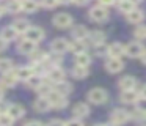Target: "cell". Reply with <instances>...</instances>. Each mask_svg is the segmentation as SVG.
Masks as SVG:
<instances>
[{
  "instance_id": "obj_6",
  "label": "cell",
  "mask_w": 146,
  "mask_h": 126,
  "mask_svg": "<svg viewBox=\"0 0 146 126\" xmlns=\"http://www.w3.org/2000/svg\"><path fill=\"white\" fill-rule=\"evenodd\" d=\"M90 17L96 22H104V21H107V17H108V11L101 5L94 6V8H91V11H90Z\"/></svg>"
},
{
  "instance_id": "obj_49",
  "label": "cell",
  "mask_w": 146,
  "mask_h": 126,
  "mask_svg": "<svg viewBox=\"0 0 146 126\" xmlns=\"http://www.w3.org/2000/svg\"><path fill=\"white\" fill-rule=\"evenodd\" d=\"M2 98H3V88L0 87V99H2Z\"/></svg>"
},
{
  "instance_id": "obj_27",
  "label": "cell",
  "mask_w": 146,
  "mask_h": 126,
  "mask_svg": "<svg viewBox=\"0 0 146 126\" xmlns=\"http://www.w3.org/2000/svg\"><path fill=\"white\" fill-rule=\"evenodd\" d=\"M55 91H57V93H60V94H63V96H66L68 93H71V91H72V85L63 80V82H60V84H57Z\"/></svg>"
},
{
  "instance_id": "obj_33",
  "label": "cell",
  "mask_w": 146,
  "mask_h": 126,
  "mask_svg": "<svg viewBox=\"0 0 146 126\" xmlns=\"http://www.w3.org/2000/svg\"><path fill=\"white\" fill-rule=\"evenodd\" d=\"M13 69V62L10 58H2L0 60V72H8Z\"/></svg>"
},
{
  "instance_id": "obj_29",
  "label": "cell",
  "mask_w": 146,
  "mask_h": 126,
  "mask_svg": "<svg viewBox=\"0 0 146 126\" xmlns=\"http://www.w3.org/2000/svg\"><path fill=\"white\" fill-rule=\"evenodd\" d=\"M88 36L91 38V41L96 44V46H98V44H102V43H104V40H105V33H104V32H101V30L91 32Z\"/></svg>"
},
{
  "instance_id": "obj_34",
  "label": "cell",
  "mask_w": 146,
  "mask_h": 126,
  "mask_svg": "<svg viewBox=\"0 0 146 126\" xmlns=\"http://www.w3.org/2000/svg\"><path fill=\"white\" fill-rule=\"evenodd\" d=\"M14 120L7 112H0V126H13Z\"/></svg>"
},
{
  "instance_id": "obj_5",
  "label": "cell",
  "mask_w": 146,
  "mask_h": 126,
  "mask_svg": "<svg viewBox=\"0 0 146 126\" xmlns=\"http://www.w3.org/2000/svg\"><path fill=\"white\" fill-rule=\"evenodd\" d=\"M25 40L32 41V43H39V41L44 40V30L39 27H30L29 30L25 32Z\"/></svg>"
},
{
  "instance_id": "obj_3",
  "label": "cell",
  "mask_w": 146,
  "mask_h": 126,
  "mask_svg": "<svg viewBox=\"0 0 146 126\" xmlns=\"http://www.w3.org/2000/svg\"><path fill=\"white\" fill-rule=\"evenodd\" d=\"M124 54L129 57H141L143 54H145V47H143L141 43H138V41H132V43H129L127 46H124Z\"/></svg>"
},
{
  "instance_id": "obj_9",
  "label": "cell",
  "mask_w": 146,
  "mask_h": 126,
  "mask_svg": "<svg viewBox=\"0 0 146 126\" xmlns=\"http://www.w3.org/2000/svg\"><path fill=\"white\" fill-rule=\"evenodd\" d=\"M124 68V63H123V60L121 58H108L107 60V63H105V69H107L108 72H119L121 69Z\"/></svg>"
},
{
  "instance_id": "obj_32",
  "label": "cell",
  "mask_w": 146,
  "mask_h": 126,
  "mask_svg": "<svg viewBox=\"0 0 146 126\" xmlns=\"http://www.w3.org/2000/svg\"><path fill=\"white\" fill-rule=\"evenodd\" d=\"M27 85H29L30 88H39V85L42 84L41 82V76H38V74H33L30 79H27Z\"/></svg>"
},
{
  "instance_id": "obj_1",
  "label": "cell",
  "mask_w": 146,
  "mask_h": 126,
  "mask_svg": "<svg viewBox=\"0 0 146 126\" xmlns=\"http://www.w3.org/2000/svg\"><path fill=\"white\" fill-rule=\"evenodd\" d=\"M107 99H108V94L104 88L96 87L88 91V101L93 104H104V103H107Z\"/></svg>"
},
{
  "instance_id": "obj_26",
  "label": "cell",
  "mask_w": 146,
  "mask_h": 126,
  "mask_svg": "<svg viewBox=\"0 0 146 126\" xmlns=\"http://www.w3.org/2000/svg\"><path fill=\"white\" fill-rule=\"evenodd\" d=\"M16 36H17V33L14 32V28H13V27H7V28H3V32H2V35H0V38H2V40H5L7 43H8V41L16 40Z\"/></svg>"
},
{
  "instance_id": "obj_4",
  "label": "cell",
  "mask_w": 146,
  "mask_h": 126,
  "mask_svg": "<svg viewBox=\"0 0 146 126\" xmlns=\"http://www.w3.org/2000/svg\"><path fill=\"white\" fill-rule=\"evenodd\" d=\"M54 25L58 28H68L72 25V17L68 13H58L54 17Z\"/></svg>"
},
{
  "instance_id": "obj_8",
  "label": "cell",
  "mask_w": 146,
  "mask_h": 126,
  "mask_svg": "<svg viewBox=\"0 0 146 126\" xmlns=\"http://www.w3.org/2000/svg\"><path fill=\"white\" fill-rule=\"evenodd\" d=\"M50 47L55 54H64L66 50H69V43L64 38H57L55 41H52Z\"/></svg>"
},
{
  "instance_id": "obj_40",
  "label": "cell",
  "mask_w": 146,
  "mask_h": 126,
  "mask_svg": "<svg viewBox=\"0 0 146 126\" xmlns=\"http://www.w3.org/2000/svg\"><path fill=\"white\" fill-rule=\"evenodd\" d=\"M107 49L108 47H105V46H102V44H98V46H96V50H98V55H102V54H107Z\"/></svg>"
},
{
  "instance_id": "obj_14",
  "label": "cell",
  "mask_w": 146,
  "mask_h": 126,
  "mask_svg": "<svg viewBox=\"0 0 146 126\" xmlns=\"http://www.w3.org/2000/svg\"><path fill=\"white\" fill-rule=\"evenodd\" d=\"M50 103H49V99L46 96H41L38 98V99L33 103V109L36 110V112H47L49 109H50Z\"/></svg>"
},
{
  "instance_id": "obj_16",
  "label": "cell",
  "mask_w": 146,
  "mask_h": 126,
  "mask_svg": "<svg viewBox=\"0 0 146 126\" xmlns=\"http://www.w3.org/2000/svg\"><path fill=\"white\" fill-rule=\"evenodd\" d=\"M72 113L77 117V118H83L90 113V107L86 106L85 103H77L76 106L72 107Z\"/></svg>"
},
{
  "instance_id": "obj_22",
  "label": "cell",
  "mask_w": 146,
  "mask_h": 126,
  "mask_svg": "<svg viewBox=\"0 0 146 126\" xmlns=\"http://www.w3.org/2000/svg\"><path fill=\"white\" fill-rule=\"evenodd\" d=\"M88 35H90L88 28L83 27V25H77V27H74V30H72V36L76 38V40H85Z\"/></svg>"
},
{
  "instance_id": "obj_47",
  "label": "cell",
  "mask_w": 146,
  "mask_h": 126,
  "mask_svg": "<svg viewBox=\"0 0 146 126\" xmlns=\"http://www.w3.org/2000/svg\"><path fill=\"white\" fill-rule=\"evenodd\" d=\"M141 62H143V65H146V50H145V54L141 55Z\"/></svg>"
},
{
  "instance_id": "obj_10",
  "label": "cell",
  "mask_w": 146,
  "mask_h": 126,
  "mask_svg": "<svg viewBox=\"0 0 146 126\" xmlns=\"http://www.w3.org/2000/svg\"><path fill=\"white\" fill-rule=\"evenodd\" d=\"M138 91L135 90H123V93L119 94V99L126 104H132V103H137L138 101Z\"/></svg>"
},
{
  "instance_id": "obj_52",
  "label": "cell",
  "mask_w": 146,
  "mask_h": 126,
  "mask_svg": "<svg viewBox=\"0 0 146 126\" xmlns=\"http://www.w3.org/2000/svg\"><path fill=\"white\" fill-rule=\"evenodd\" d=\"M21 2H22V0H21Z\"/></svg>"
},
{
  "instance_id": "obj_21",
  "label": "cell",
  "mask_w": 146,
  "mask_h": 126,
  "mask_svg": "<svg viewBox=\"0 0 146 126\" xmlns=\"http://www.w3.org/2000/svg\"><path fill=\"white\" fill-rule=\"evenodd\" d=\"M35 46H36V44H35V43H32V41H29V40H22V41L19 43V46H17V49H19L22 54H32L33 50H35Z\"/></svg>"
},
{
  "instance_id": "obj_31",
  "label": "cell",
  "mask_w": 146,
  "mask_h": 126,
  "mask_svg": "<svg viewBox=\"0 0 146 126\" xmlns=\"http://www.w3.org/2000/svg\"><path fill=\"white\" fill-rule=\"evenodd\" d=\"M7 9L10 13H19L22 11V2L21 0H10L7 3Z\"/></svg>"
},
{
  "instance_id": "obj_17",
  "label": "cell",
  "mask_w": 146,
  "mask_h": 126,
  "mask_svg": "<svg viewBox=\"0 0 146 126\" xmlns=\"http://www.w3.org/2000/svg\"><path fill=\"white\" fill-rule=\"evenodd\" d=\"M137 85V79L132 76H124L119 80V88L123 90H133V87Z\"/></svg>"
},
{
  "instance_id": "obj_15",
  "label": "cell",
  "mask_w": 146,
  "mask_h": 126,
  "mask_svg": "<svg viewBox=\"0 0 146 126\" xmlns=\"http://www.w3.org/2000/svg\"><path fill=\"white\" fill-rule=\"evenodd\" d=\"M107 54L111 57V58H119V57L124 54V46L121 43H113V44L108 46Z\"/></svg>"
},
{
  "instance_id": "obj_41",
  "label": "cell",
  "mask_w": 146,
  "mask_h": 126,
  "mask_svg": "<svg viewBox=\"0 0 146 126\" xmlns=\"http://www.w3.org/2000/svg\"><path fill=\"white\" fill-rule=\"evenodd\" d=\"M64 125H66V123L61 121V120H58V118L50 120V123H49V126H64Z\"/></svg>"
},
{
  "instance_id": "obj_28",
  "label": "cell",
  "mask_w": 146,
  "mask_h": 126,
  "mask_svg": "<svg viewBox=\"0 0 146 126\" xmlns=\"http://www.w3.org/2000/svg\"><path fill=\"white\" fill-rule=\"evenodd\" d=\"M127 21L132 22V24H138V22L143 21V13L140 9H133V11H130L127 14Z\"/></svg>"
},
{
  "instance_id": "obj_2",
  "label": "cell",
  "mask_w": 146,
  "mask_h": 126,
  "mask_svg": "<svg viewBox=\"0 0 146 126\" xmlns=\"http://www.w3.org/2000/svg\"><path fill=\"white\" fill-rule=\"evenodd\" d=\"M46 98L49 99L50 106H52V107H55V109H63V107H66V106H68V99H66V96H63V94L57 93L55 90H52Z\"/></svg>"
},
{
  "instance_id": "obj_46",
  "label": "cell",
  "mask_w": 146,
  "mask_h": 126,
  "mask_svg": "<svg viewBox=\"0 0 146 126\" xmlns=\"http://www.w3.org/2000/svg\"><path fill=\"white\" fill-rule=\"evenodd\" d=\"M5 47H7V41H5V40H2V38H0V50H3Z\"/></svg>"
},
{
  "instance_id": "obj_42",
  "label": "cell",
  "mask_w": 146,
  "mask_h": 126,
  "mask_svg": "<svg viewBox=\"0 0 146 126\" xmlns=\"http://www.w3.org/2000/svg\"><path fill=\"white\" fill-rule=\"evenodd\" d=\"M115 2H116V0H99L101 6H104V8H105V6H111Z\"/></svg>"
},
{
  "instance_id": "obj_24",
  "label": "cell",
  "mask_w": 146,
  "mask_h": 126,
  "mask_svg": "<svg viewBox=\"0 0 146 126\" xmlns=\"http://www.w3.org/2000/svg\"><path fill=\"white\" fill-rule=\"evenodd\" d=\"M39 3L36 0H22V11L27 13H35L38 9Z\"/></svg>"
},
{
  "instance_id": "obj_19",
  "label": "cell",
  "mask_w": 146,
  "mask_h": 126,
  "mask_svg": "<svg viewBox=\"0 0 146 126\" xmlns=\"http://www.w3.org/2000/svg\"><path fill=\"white\" fill-rule=\"evenodd\" d=\"M33 74H35V71H33L32 66H22V68H19V69L16 71L17 79H22V80H27V79H30Z\"/></svg>"
},
{
  "instance_id": "obj_38",
  "label": "cell",
  "mask_w": 146,
  "mask_h": 126,
  "mask_svg": "<svg viewBox=\"0 0 146 126\" xmlns=\"http://www.w3.org/2000/svg\"><path fill=\"white\" fill-rule=\"evenodd\" d=\"M41 5L44 8H55L58 5V2L57 0H41Z\"/></svg>"
},
{
  "instance_id": "obj_51",
  "label": "cell",
  "mask_w": 146,
  "mask_h": 126,
  "mask_svg": "<svg viewBox=\"0 0 146 126\" xmlns=\"http://www.w3.org/2000/svg\"><path fill=\"white\" fill-rule=\"evenodd\" d=\"M104 126H116V125H113V123H111V125H104Z\"/></svg>"
},
{
  "instance_id": "obj_36",
  "label": "cell",
  "mask_w": 146,
  "mask_h": 126,
  "mask_svg": "<svg viewBox=\"0 0 146 126\" xmlns=\"http://www.w3.org/2000/svg\"><path fill=\"white\" fill-rule=\"evenodd\" d=\"M135 36L140 40H146V25H138L135 28Z\"/></svg>"
},
{
  "instance_id": "obj_30",
  "label": "cell",
  "mask_w": 146,
  "mask_h": 126,
  "mask_svg": "<svg viewBox=\"0 0 146 126\" xmlns=\"http://www.w3.org/2000/svg\"><path fill=\"white\" fill-rule=\"evenodd\" d=\"M72 76L76 79H85L86 76H88V68L86 66H74V69H72Z\"/></svg>"
},
{
  "instance_id": "obj_39",
  "label": "cell",
  "mask_w": 146,
  "mask_h": 126,
  "mask_svg": "<svg viewBox=\"0 0 146 126\" xmlns=\"http://www.w3.org/2000/svg\"><path fill=\"white\" fill-rule=\"evenodd\" d=\"M64 126H83V123L80 121L79 118H74V120H69Z\"/></svg>"
},
{
  "instance_id": "obj_11",
  "label": "cell",
  "mask_w": 146,
  "mask_h": 126,
  "mask_svg": "<svg viewBox=\"0 0 146 126\" xmlns=\"http://www.w3.org/2000/svg\"><path fill=\"white\" fill-rule=\"evenodd\" d=\"M16 82H17L16 72L8 71V72H5V76L2 77V80H0V85H2V88H10V87H14V84H16Z\"/></svg>"
},
{
  "instance_id": "obj_37",
  "label": "cell",
  "mask_w": 146,
  "mask_h": 126,
  "mask_svg": "<svg viewBox=\"0 0 146 126\" xmlns=\"http://www.w3.org/2000/svg\"><path fill=\"white\" fill-rule=\"evenodd\" d=\"M137 110H138L140 113H143V117H145V113H146V99H140V101H137Z\"/></svg>"
},
{
  "instance_id": "obj_45",
  "label": "cell",
  "mask_w": 146,
  "mask_h": 126,
  "mask_svg": "<svg viewBox=\"0 0 146 126\" xmlns=\"http://www.w3.org/2000/svg\"><path fill=\"white\" fill-rule=\"evenodd\" d=\"M74 3H76V5H79V6H82V5H85L86 2H88V0H72Z\"/></svg>"
},
{
  "instance_id": "obj_7",
  "label": "cell",
  "mask_w": 146,
  "mask_h": 126,
  "mask_svg": "<svg viewBox=\"0 0 146 126\" xmlns=\"http://www.w3.org/2000/svg\"><path fill=\"white\" fill-rule=\"evenodd\" d=\"M129 118H130L129 112H127V110H123V109H116V110H113V113H111V123L116 125V126L124 125Z\"/></svg>"
},
{
  "instance_id": "obj_12",
  "label": "cell",
  "mask_w": 146,
  "mask_h": 126,
  "mask_svg": "<svg viewBox=\"0 0 146 126\" xmlns=\"http://www.w3.org/2000/svg\"><path fill=\"white\" fill-rule=\"evenodd\" d=\"M7 113H8V115H10L13 120H19V118H22V117H24L25 110H24V107L19 106V104H11V106H8Z\"/></svg>"
},
{
  "instance_id": "obj_25",
  "label": "cell",
  "mask_w": 146,
  "mask_h": 126,
  "mask_svg": "<svg viewBox=\"0 0 146 126\" xmlns=\"http://www.w3.org/2000/svg\"><path fill=\"white\" fill-rule=\"evenodd\" d=\"M118 8H119V11L129 14L130 11H133V9H135V3H132L130 0H119V5H118Z\"/></svg>"
},
{
  "instance_id": "obj_20",
  "label": "cell",
  "mask_w": 146,
  "mask_h": 126,
  "mask_svg": "<svg viewBox=\"0 0 146 126\" xmlns=\"http://www.w3.org/2000/svg\"><path fill=\"white\" fill-rule=\"evenodd\" d=\"M86 49L85 43H83V40H74L72 43H69V50H72L74 54H83Z\"/></svg>"
},
{
  "instance_id": "obj_44",
  "label": "cell",
  "mask_w": 146,
  "mask_h": 126,
  "mask_svg": "<svg viewBox=\"0 0 146 126\" xmlns=\"http://www.w3.org/2000/svg\"><path fill=\"white\" fill-rule=\"evenodd\" d=\"M138 94L143 98V99H146V85H143V87L140 88V93H138Z\"/></svg>"
},
{
  "instance_id": "obj_48",
  "label": "cell",
  "mask_w": 146,
  "mask_h": 126,
  "mask_svg": "<svg viewBox=\"0 0 146 126\" xmlns=\"http://www.w3.org/2000/svg\"><path fill=\"white\" fill-rule=\"evenodd\" d=\"M58 3H64V5H66V3H71L72 2V0H57Z\"/></svg>"
},
{
  "instance_id": "obj_43",
  "label": "cell",
  "mask_w": 146,
  "mask_h": 126,
  "mask_svg": "<svg viewBox=\"0 0 146 126\" xmlns=\"http://www.w3.org/2000/svg\"><path fill=\"white\" fill-rule=\"evenodd\" d=\"M24 126H44L41 121H36V120H33V121H29L27 125H24Z\"/></svg>"
},
{
  "instance_id": "obj_18",
  "label": "cell",
  "mask_w": 146,
  "mask_h": 126,
  "mask_svg": "<svg viewBox=\"0 0 146 126\" xmlns=\"http://www.w3.org/2000/svg\"><path fill=\"white\" fill-rule=\"evenodd\" d=\"M11 27L14 28V32H16V33H25V32L30 28V24L25 21V19H17V21L13 22V25H11Z\"/></svg>"
},
{
  "instance_id": "obj_35",
  "label": "cell",
  "mask_w": 146,
  "mask_h": 126,
  "mask_svg": "<svg viewBox=\"0 0 146 126\" xmlns=\"http://www.w3.org/2000/svg\"><path fill=\"white\" fill-rule=\"evenodd\" d=\"M32 58H33V62H36V63H41V62H44L46 58H47V55H46V52L44 50H33L32 52Z\"/></svg>"
},
{
  "instance_id": "obj_13",
  "label": "cell",
  "mask_w": 146,
  "mask_h": 126,
  "mask_svg": "<svg viewBox=\"0 0 146 126\" xmlns=\"http://www.w3.org/2000/svg\"><path fill=\"white\" fill-rule=\"evenodd\" d=\"M47 74H49V79L52 82H55V84H60V82L64 80V71L61 68H58V66H54L50 71H47Z\"/></svg>"
},
{
  "instance_id": "obj_23",
  "label": "cell",
  "mask_w": 146,
  "mask_h": 126,
  "mask_svg": "<svg viewBox=\"0 0 146 126\" xmlns=\"http://www.w3.org/2000/svg\"><path fill=\"white\" fill-rule=\"evenodd\" d=\"M90 63H91V57H90L86 52L77 54V55H76V65L77 66H86V68H88Z\"/></svg>"
},
{
  "instance_id": "obj_50",
  "label": "cell",
  "mask_w": 146,
  "mask_h": 126,
  "mask_svg": "<svg viewBox=\"0 0 146 126\" xmlns=\"http://www.w3.org/2000/svg\"><path fill=\"white\" fill-rule=\"evenodd\" d=\"M3 14V8H2V6H0V16Z\"/></svg>"
}]
</instances>
